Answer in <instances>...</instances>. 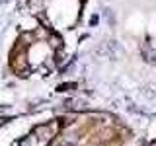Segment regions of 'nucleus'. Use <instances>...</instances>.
Segmentation results:
<instances>
[{
	"mask_svg": "<svg viewBox=\"0 0 156 146\" xmlns=\"http://www.w3.org/2000/svg\"><path fill=\"white\" fill-rule=\"evenodd\" d=\"M152 146H156V142H154V144H152Z\"/></svg>",
	"mask_w": 156,
	"mask_h": 146,
	"instance_id": "f257e3e1",
	"label": "nucleus"
}]
</instances>
